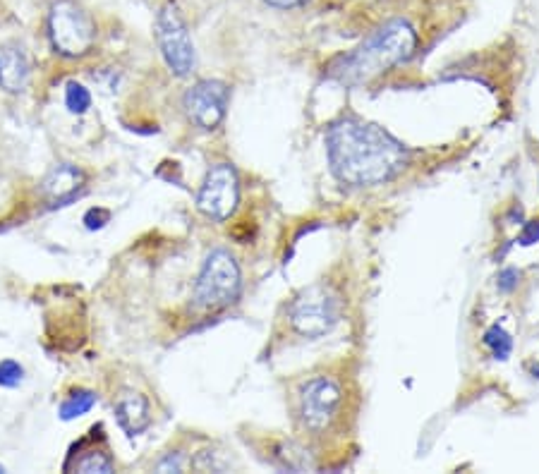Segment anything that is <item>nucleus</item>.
<instances>
[{
  "label": "nucleus",
  "instance_id": "7",
  "mask_svg": "<svg viewBox=\"0 0 539 474\" xmlns=\"http://www.w3.org/2000/svg\"><path fill=\"white\" fill-rule=\"evenodd\" d=\"M343 405V391L331 376L310 379L300 391V419L307 431L324 434L336 422L338 410Z\"/></svg>",
  "mask_w": 539,
  "mask_h": 474
},
{
  "label": "nucleus",
  "instance_id": "5",
  "mask_svg": "<svg viewBox=\"0 0 539 474\" xmlns=\"http://www.w3.org/2000/svg\"><path fill=\"white\" fill-rule=\"evenodd\" d=\"M242 288L240 266L228 249H214L204 261L195 285V300L202 309H223L238 300Z\"/></svg>",
  "mask_w": 539,
  "mask_h": 474
},
{
  "label": "nucleus",
  "instance_id": "4",
  "mask_svg": "<svg viewBox=\"0 0 539 474\" xmlns=\"http://www.w3.org/2000/svg\"><path fill=\"white\" fill-rule=\"evenodd\" d=\"M48 36L60 56L84 58L96 44V24L75 0H56L48 12Z\"/></svg>",
  "mask_w": 539,
  "mask_h": 474
},
{
  "label": "nucleus",
  "instance_id": "9",
  "mask_svg": "<svg viewBox=\"0 0 539 474\" xmlns=\"http://www.w3.org/2000/svg\"><path fill=\"white\" fill-rule=\"evenodd\" d=\"M185 113L202 130H216L226 118L228 87L218 79H202L185 94Z\"/></svg>",
  "mask_w": 539,
  "mask_h": 474
},
{
  "label": "nucleus",
  "instance_id": "22",
  "mask_svg": "<svg viewBox=\"0 0 539 474\" xmlns=\"http://www.w3.org/2000/svg\"><path fill=\"white\" fill-rule=\"evenodd\" d=\"M518 278H520V273L516 269L501 271L499 273V290H504V293H511V290L518 285Z\"/></svg>",
  "mask_w": 539,
  "mask_h": 474
},
{
  "label": "nucleus",
  "instance_id": "24",
  "mask_svg": "<svg viewBox=\"0 0 539 474\" xmlns=\"http://www.w3.org/2000/svg\"><path fill=\"white\" fill-rule=\"evenodd\" d=\"M0 472H5V467H3V465H0Z\"/></svg>",
  "mask_w": 539,
  "mask_h": 474
},
{
  "label": "nucleus",
  "instance_id": "11",
  "mask_svg": "<svg viewBox=\"0 0 539 474\" xmlns=\"http://www.w3.org/2000/svg\"><path fill=\"white\" fill-rule=\"evenodd\" d=\"M29 82V60L20 44L0 46V89L20 94Z\"/></svg>",
  "mask_w": 539,
  "mask_h": 474
},
{
  "label": "nucleus",
  "instance_id": "18",
  "mask_svg": "<svg viewBox=\"0 0 539 474\" xmlns=\"http://www.w3.org/2000/svg\"><path fill=\"white\" fill-rule=\"evenodd\" d=\"M22 379H24V369L20 362H15V360L0 362V386L15 388L22 384Z\"/></svg>",
  "mask_w": 539,
  "mask_h": 474
},
{
  "label": "nucleus",
  "instance_id": "1",
  "mask_svg": "<svg viewBox=\"0 0 539 474\" xmlns=\"http://www.w3.org/2000/svg\"><path fill=\"white\" fill-rule=\"evenodd\" d=\"M331 173L343 185L374 187L384 185L408 166V149L389 135L384 127L360 120H341L326 137Z\"/></svg>",
  "mask_w": 539,
  "mask_h": 474
},
{
  "label": "nucleus",
  "instance_id": "23",
  "mask_svg": "<svg viewBox=\"0 0 539 474\" xmlns=\"http://www.w3.org/2000/svg\"><path fill=\"white\" fill-rule=\"evenodd\" d=\"M264 3L271 5V8L290 10V8H302V5H307L310 0H264Z\"/></svg>",
  "mask_w": 539,
  "mask_h": 474
},
{
  "label": "nucleus",
  "instance_id": "8",
  "mask_svg": "<svg viewBox=\"0 0 539 474\" xmlns=\"http://www.w3.org/2000/svg\"><path fill=\"white\" fill-rule=\"evenodd\" d=\"M240 202V180L230 163H218L207 173L197 194V209L214 221H228Z\"/></svg>",
  "mask_w": 539,
  "mask_h": 474
},
{
  "label": "nucleus",
  "instance_id": "21",
  "mask_svg": "<svg viewBox=\"0 0 539 474\" xmlns=\"http://www.w3.org/2000/svg\"><path fill=\"white\" fill-rule=\"evenodd\" d=\"M518 242H520V245H525V247H530V245H535V242H539V221H530L528 226L523 228V233H520Z\"/></svg>",
  "mask_w": 539,
  "mask_h": 474
},
{
  "label": "nucleus",
  "instance_id": "17",
  "mask_svg": "<svg viewBox=\"0 0 539 474\" xmlns=\"http://www.w3.org/2000/svg\"><path fill=\"white\" fill-rule=\"evenodd\" d=\"M65 106L75 115L87 113L92 108V94L80 82H68V87H65Z\"/></svg>",
  "mask_w": 539,
  "mask_h": 474
},
{
  "label": "nucleus",
  "instance_id": "12",
  "mask_svg": "<svg viewBox=\"0 0 539 474\" xmlns=\"http://www.w3.org/2000/svg\"><path fill=\"white\" fill-rule=\"evenodd\" d=\"M115 417L127 436H139L151 424L147 398L139 393L120 395L115 403Z\"/></svg>",
  "mask_w": 539,
  "mask_h": 474
},
{
  "label": "nucleus",
  "instance_id": "19",
  "mask_svg": "<svg viewBox=\"0 0 539 474\" xmlns=\"http://www.w3.org/2000/svg\"><path fill=\"white\" fill-rule=\"evenodd\" d=\"M108 221H111V214H108L106 209H99V206H96V209H89L87 214H84V226L89 230L104 228Z\"/></svg>",
  "mask_w": 539,
  "mask_h": 474
},
{
  "label": "nucleus",
  "instance_id": "3",
  "mask_svg": "<svg viewBox=\"0 0 539 474\" xmlns=\"http://www.w3.org/2000/svg\"><path fill=\"white\" fill-rule=\"evenodd\" d=\"M343 316V300L331 285L314 283L298 293L288 307L293 331L302 338H322L336 328Z\"/></svg>",
  "mask_w": 539,
  "mask_h": 474
},
{
  "label": "nucleus",
  "instance_id": "15",
  "mask_svg": "<svg viewBox=\"0 0 539 474\" xmlns=\"http://www.w3.org/2000/svg\"><path fill=\"white\" fill-rule=\"evenodd\" d=\"M278 458H281L283 465H286L288 470H293V472L314 470V463H312L310 455H307L305 448L295 446V443H283L281 453H278Z\"/></svg>",
  "mask_w": 539,
  "mask_h": 474
},
{
  "label": "nucleus",
  "instance_id": "16",
  "mask_svg": "<svg viewBox=\"0 0 539 474\" xmlns=\"http://www.w3.org/2000/svg\"><path fill=\"white\" fill-rule=\"evenodd\" d=\"M113 470H115L113 460L108 458L106 453H101V451L84 453L82 458L75 463V472H82V474H96V472L111 474Z\"/></svg>",
  "mask_w": 539,
  "mask_h": 474
},
{
  "label": "nucleus",
  "instance_id": "6",
  "mask_svg": "<svg viewBox=\"0 0 539 474\" xmlns=\"http://www.w3.org/2000/svg\"><path fill=\"white\" fill-rule=\"evenodd\" d=\"M156 39H159L161 56L171 72L178 77H187L195 70V44H192L190 32H187L175 5H163L161 8L159 17H156Z\"/></svg>",
  "mask_w": 539,
  "mask_h": 474
},
{
  "label": "nucleus",
  "instance_id": "10",
  "mask_svg": "<svg viewBox=\"0 0 539 474\" xmlns=\"http://www.w3.org/2000/svg\"><path fill=\"white\" fill-rule=\"evenodd\" d=\"M84 182H87V175L80 168L70 166V163H60V166L48 170L46 178L41 180V194L51 199L53 206H63L77 197Z\"/></svg>",
  "mask_w": 539,
  "mask_h": 474
},
{
  "label": "nucleus",
  "instance_id": "13",
  "mask_svg": "<svg viewBox=\"0 0 539 474\" xmlns=\"http://www.w3.org/2000/svg\"><path fill=\"white\" fill-rule=\"evenodd\" d=\"M94 405H96V393L77 388V391H72L68 398L63 400V405H60V419L70 422V419L87 415Z\"/></svg>",
  "mask_w": 539,
  "mask_h": 474
},
{
  "label": "nucleus",
  "instance_id": "20",
  "mask_svg": "<svg viewBox=\"0 0 539 474\" xmlns=\"http://www.w3.org/2000/svg\"><path fill=\"white\" fill-rule=\"evenodd\" d=\"M183 458H180V453H171V455H166V458L161 460L159 465H156V470L159 472H183Z\"/></svg>",
  "mask_w": 539,
  "mask_h": 474
},
{
  "label": "nucleus",
  "instance_id": "14",
  "mask_svg": "<svg viewBox=\"0 0 539 474\" xmlns=\"http://www.w3.org/2000/svg\"><path fill=\"white\" fill-rule=\"evenodd\" d=\"M484 343H487V348L492 350V355L496 360H508V355H511L513 350V340L508 333L504 331V326L494 324L492 328H487V333H484Z\"/></svg>",
  "mask_w": 539,
  "mask_h": 474
},
{
  "label": "nucleus",
  "instance_id": "2",
  "mask_svg": "<svg viewBox=\"0 0 539 474\" xmlns=\"http://www.w3.org/2000/svg\"><path fill=\"white\" fill-rule=\"evenodd\" d=\"M415 48L417 32L413 24L401 17L389 20L374 29L360 46L333 60L329 65V77L348 89L362 87L413 58Z\"/></svg>",
  "mask_w": 539,
  "mask_h": 474
}]
</instances>
